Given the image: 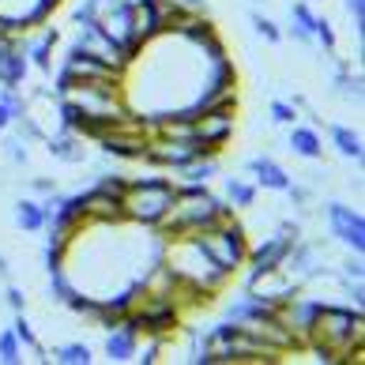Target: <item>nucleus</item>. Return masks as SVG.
Masks as SVG:
<instances>
[{"label":"nucleus","mask_w":365,"mask_h":365,"mask_svg":"<svg viewBox=\"0 0 365 365\" xmlns=\"http://www.w3.org/2000/svg\"><path fill=\"white\" fill-rule=\"evenodd\" d=\"M222 219H234V207L230 200H219L207 192V185H178V196H173L170 211L158 219L155 234L162 241H173V237H192L200 230H207Z\"/></svg>","instance_id":"obj_1"},{"label":"nucleus","mask_w":365,"mask_h":365,"mask_svg":"<svg viewBox=\"0 0 365 365\" xmlns=\"http://www.w3.org/2000/svg\"><path fill=\"white\" fill-rule=\"evenodd\" d=\"M361 343H365L361 309H346V305H328L324 302L305 346H313V354L320 361H361Z\"/></svg>","instance_id":"obj_2"},{"label":"nucleus","mask_w":365,"mask_h":365,"mask_svg":"<svg viewBox=\"0 0 365 365\" xmlns=\"http://www.w3.org/2000/svg\"><path fill=\"white\" fill-rule=\"evenodd\" d=\"M162 264H166L170 272L178 275V282H185V287H196V290H207V294H219L226 282L234 279V275H226L204 249H200L196 237H173V241H166Z\"/></svg>","instance_id":"obj_3"},{"label":"nucleus","mask_w":365,"mask_h":365,"mask_svg":"<svg viewBox=\"0 0 365 365\" xmlns=\"http://www.w3.org/2000/svg\"><path fill=\"white\" fill-rule=\"evenodd\" d=\"M173 196H178V185L173 178H128V188L120 196L125 204V219L136 226H158V219L170 211Z\"/></svg>","instance_id":"obj_4"},{"label":"nucleus","mask_w":365,"mask_h":365,"mask_svg":"<svg viewBox=\"0 0 365 365\" xmlns=\"http://www.w3.org/2000/svg\"><path fill=\"white\" fill-rule=\"evenodd\" d=\"M192 237L200 241V249H204L226 275H234L237 267H245V260H249V234L237 219H222V222L192 234Z\"/></svg>","instance_id":"obj_5"},{"label":"nucleus","mask_w":365,"mask_h":365,"mask_svg":"<svg viewBox=\"0 0 365 365\" xmlns=\"http://www.w3.org/2000/svg\"><path fill=\"white\" fill-rule=\"evenodd\" d=\"M192 140L200 155H222V147L234 140V106H207L192 117Z\"/></svg>","instance_id":"obj_6"},{"label":"nucleus","mask_w":365,"mask_h":365,"mask_svg":"<svg viewBox=\"0 0 365 365\" xmlns=\"http://www.w3.org/2000/svg\"><path fill=\"white\" fill-rule=\"evenodd\" d=\"M76 49H83L87 57L102 61V64H110V68H120V72H128L125 49H120V46L113 42V38L102 31L98 23H87V26H79V34H76Z\"/></svg>","instance_id":"obj_7"},{"label":"nucleus","mask_w":365,"mask_h":365,"mask_svg":"<svg viewBox=\"0 0 365 365\" xmlns=\"http://www.w3.org/2000/svg\"><path fill=\"white\" fill-rule=\"evenodd\" d=\"M328 226H331V237L343 241L350 252H361L365 249V219L358 207H346L339 200L328 204Z\"/></svg>","instance_id":"obj_8"},{"label":"nucleus","mask_w":365,"mask_h":365,"mask_svg":"<svg viewBox=\"0 0 365 365\" xmlns=\"http://www.w3.org/2000/svg\"><path fill=\"white\" fill-rule=\"evenodd\" d=\"M83 211H87V222L91 226H120V222H128L120 196L106 192V188H98V185H91L87 192H83Z\"/></svg>","instance_id":"obj_9"},{"label":"nucleus","mask_w":365,"mask_h":365,"mask_svg":"<svg viewBox=\"0 0 365 365\" xmlns=\"http://www.w3.org/2000/svg\"><path fill=\"white\" fill-rule=\"evenodd\" d=\"M26 72H31V61H26V49L16 38H4L0 42V87H23Z\"/></svg>","instance_id":"obj_10"},{"label":"nucleus","mask_w":365,"mask_h":365,"mask_svg":"<svg viewBox=\"0 0 365 365\" xmlns=\"http://www.w3.org/2000/svg\"><path fill=\"white\" fill-rule=\"evenodd\" d=\"M290 249H294V237H287V234H272V237H264V245H256V249H249V267L252 272H272V267H282V260L290 256Z\"/></svg>","instance_id":"obj_11"},{"label":"nucleus","mask_w":365,"mask_h":365,"mask_svg":"<svg viewBox=\"0 0 365 365\" xmlns=\"http://www.w3.org/2000/svg\"><path fill=\"white\" fill-rule=\"evenodd\" d=\"M267 317H275V302H267L260 294L245 290L234 302H226V320H234V324H252V320H267Z\"/></svg>","instance_id":"obj_12"},{"label":"nucleus","mask_w":365,"mask_h":365,"mask_svg":"<svg viewBox=\"0 0 365 365\" xmlns=\"http://www.w3.org/2000/svg\"><path fill=\"white\" fill-rule=\"evenodd\" d=\"M245 166L256 173V185L272 188V192H287V188H290V173L282 170L275 158H267V155H264V158H249Z\"/></svg>","instance_id":"obj_13"},{"label":"nucleus","mask_w":365,"mask_h":365,"mask_svg":"<svg viewBox=\"0 0 365 365\" xmlns=\"http://www.w3.org/2000/svg\"><path fill=\"white\" fill-rule=\"evenodd\" d=\"M46 151L61 162H72V166L87 162V147L79 140V132H68V128H61V136H46Z\"/></svg>","instance_id":"obj_14"},{"label":"nucleus","mask_w":365,"mask_h":365,"mask_svg":"<svg viewBox=\"0 0 365 365\" xmlns=\"http://www.w3.org/2000/svg\"><path fill=\"white\" fill-rule=\"evenodd\" d=\"M140 350V335L125 328V324H117V328H110V335H106V358L110 361H132Z\"/></svg>","instance_id":"obj_15"},{"label":"nucleus","mask_w":365,"mask_h":365,"mask_svg":"<svg viewBox=\"0 0 365 365\" xmlns=\"http://www.w3.org/2000/svg\"><path fill=\"white\" fill-rule=\"evenodd\" d=\"M287 147L294 155H302V158H324V140H320V128L313 125H290V140Z\"/></svg>","instance_id":"obj_16"},{"label":"nucleus","mask_w":365,"mask_h":365,"mask_svg":"<svg viewBox=\"0 0 365 365\" xmlns=\"http://www.w3.org/2000/svg\"><path fill=\"white\" fill-rule=\"evenodd\" d=\"M57 42H61V31L57 26H46V34L38 38V42H23L26 61H31L38 72H53V46Z\"/></svg>","instance_id":"obj_17"},{"label":"nucleus","mask_w":365,"mask_h":365,"mask_svg":"<svg viewBox=\"0 0 365 365\" xmlns=\"http://www.w3.org/2000/svg\"><path fill=\"white\" fill-rule=\"evenodd\" d=\"M173 173H178V181H173V185H207L215 173H219V155L192 158V162H185L181 170H173Z\"/></svg>","instance_id":"obj_18"},{"label":"nucleus","mask_w":365,"mask_h":365,"mask_svg":"<svg viewBox=\"0 0 365 365\" xmlns=\"http://www.w3.org/2000/svg\"><path fill=\"white\" fill-rule=\"evenodd\" d=\"M331 143H335V151H339L343 158H354V162H361V155H365L361 136H358L354 128H346V125H331Z\"/></svg>","instance_id":"obj_19"},{"label":"nucleus","mask_w":365,"mask_h":365,"mask_svg":"<svg viewBox=\"0 0 365 365\" xmlns=\"http://www.w3.org/2000/svg\"><path fill=\"white\" fill-rule=\"evenodd\" d=\"M16 226L26 230V234H38V230L46 226V211L38 200H19L16 204Z\"/></svg>","instance_id":"obj_20"},{"label":"nucleus","mask_w":365,"mask_h":365,"mask_svg":"<svg viewBox=\"0 0 365 365\" xmlns=\"http://www.w3.org/2000/svg\"><path fill=\"white\" fill-rule=\"evenodd\" d=\"M226 200L234 207H252L256 204V185H249L245 178H226Z\"/></svg>","instance_id":"obj_21"},{"label":"nucleus","mask_w":365,"mask_h":365,"mask_svg":"<svg viewBox=\"0 0 365 365\" xmlns=\"http://www.w3.org/2000/svg\"><path fill=\"white\" fill-rule=\"evenodd\" d=\"M49 358H53V361H61V365H91V361H94L87 343H64V346L53 350Z\"/></svg>","instance_id":"obj_22"},{"label":"nucleus","mask_w":365,"mask_h":365,"mask_svg":"<svg viewBox=\"0 0 365 365\" xmlns=\"http://www.w3.org/2000/svg\"><path fill=\"white\" fill-rule=\"evenodd\" d=\"M11 331H16V339H19L26 350H34V354L42 358V361H49V358H46V346L38 343V335H34V328H31V320H26L23 313H16V324H11Z\"/></svg>","instance_id":"obj_23"},{"label":"nucleus","mask_w":365,"mask_h":365,"mask_svg":"<svg viewBox=\"0 0 365 365\" xmlns=\"http://www.w3.org/2000/svg\"><path fill=\"white\" fill-rule=\"evenodd\" d=\"M72 294H76V282L68 279V267H61V272H49V302L64 305Z\"/></svg>","instance_id":"obj_24"},{"label":"nucleus","mask_w":365,"mask_h":365,"mask_svg":"<svg viewBox=\"0 0 365 365\" xmlns=\"http://www.w3.org/2000/svg\"><path fill=\"white\" fill-rule=\"evenodd\" d=\"M0 361L4 365H19L23 361V343L16 339V331H0Z\"/></svg>","instance_id":"obj_25"},{"label":"nucleus","mask_w":365,"mask_h":365,"mask_svg":"<svg viewBox=\"0 0 365 365\" xmlns=\"http://www.w3.org/2000/svg\"><path fill=\"white\" fill-rule=\"evenodd\" d=\"M290 26H297V31H305V34H313L317 16H313V8H309V0H297V4H290Z\"/></svg>","instance_id":"obj_26"},{"label":"nucleus","mask_w":365,"mask_h":365,"mask_svg":"<svg viewBox=\"0 0 365 365\" xmlns=\"http://www.w3.org/2000/svg\"><path fill=\"white\" fill-rule=\"evenodd\" d=\"M0 106H4V110L11 113V120L26 113V98L19 94V87H4V91H0Z\"/></svg>","instance_id":"obj_27"},{"label":"nucleus","mask_w":365,"mask_h":365,"mask_svg":"<svg viewBox=\"0 0 365 365\" xmlns=\"http://www.w3.org/2000/svg\"><path fill=\"white\" fill-rule=\"evenodd\" d=\"M252 26H256V34H260L264 42H272V46H279V42H282V31H279V23H275V19H267V16H252Z\"/></svg>","instance_id":"obj_28"},{"label":"nucleus","mask_w":365,"mask_h":365,"mask_svg":"<svg viewBox=\"0 0 365 365\" xmlns=\"http://www.w3.org/2000/svg\"><path fill=\"white\" fill-rule=\"evenodd\" d=\"M98 11H102V0H79L72 19H76V26H87V23H98Z\"/></svg>","instance_id":"obj_29"},{"label":"nucleus","mask_w":365,"mask_h":365,"mask_svg":"<svg viewBox=\"0 0 365 365\" xmlns=\"http://www.w3.org/2000/svg\"><path fill=\"white\" fill-rule=\"evenodd\" d=\"M313 42H320V46H324V53H335V26H331L328 19H324V16H317Z\"/></svg>","instance_id":"obj_30"},{"label":"nucleus","mask_w":365,"mask_h":365,"mask_svg":"<svg viewBox=\"0 0 365 365\" xmlns=\"http://www.w3.org/2000/svg\"><path fill=\"white\" fill-rule=\"evenodd\" d=\"M94 185L106 188V192H113V196H125L128 178H125V173H98V181H94Z\"/></svg>","instance_id":"obj_31"},{"label":"nucleus","mask_w":365,"mask_h":365,"mask_svg":"<svg viewBox=\"0 0 365 365\" xmlns=\"http://www.w3.org/2000/svg\"><path fill=\"white\" fill-rule=\"evenodd\" d=\"M343 8H346V16L354 19V34L361 38L365 34V0H343Z\"/></svg>","instance_id":"obj_32"},{"label":"nucleus","mask_w":365,"mask_h":365,"mask_svg":"<svg viewBox=\"0 0 365 365\" xmlns=\"http://www.w3.org/2000/svg\"><path fill=\"white\" fill-rule=\"evenodd\" d=\"M272 120H275V125H294V120H297V110H294L290 102L275 98V102H272Z\"/></svg>","instance_id":"obj_33"},{"label":"nucleus","mask_w":365,"mask_h":365,"mask_svg":"<svg viewBox=\"0 0 365 365\" xmlns=\"http://www.w3.org/2000/svg\"><path fill=\"white\" fill-rule=\"evenodd\" d=\"M4 147H8V158L16 162V166H26V162H31V151H26V140H8Z\"/></svg>","instance_id":"obj_34"},{"label":"nucleus","mask_w":365,"mask_h":365,"mask_svg":"<svg viewBox=\"0 0 365 365\" xmlns=\"http://www.w3.org/2000/svg\"><path fill=\"white\" fill-rule=\"evenodd\" d=\"M4 302H8V309H11V313H26V294H23L19 287H8Z\"/></svg>","instance_id":"obj_35"},{"label":"nucleus","mask_w":365,"mask_h":365,"mask_svg":"<svg viewBox=\"0 0 365 365\" xmlns=\"http://www.w3.org/2000/svg\"><path fill=\"white\" fill-rule=\"evenodd\" d=\"M365 275V264H361V252H354V260L343 264V279H361Z\"/></svg>","instance_id":"obj_36"},{"label":"nucleus","mask_w":365,"mask_h":365,"mask_svg":"<svg viewBox=\"0 0 365 365\" xmlns=\"http://www.w3.org/2000/svg\"><path fill=\"white\" fill-rule=\"evenodd\" d=\"M31 185H34V192H42V196H49V192H57V181H53V178H34Z\"/></svg>","instance_id":"obj_37"},{"label":"nucleus","mask_w":365,"mask_h":365,"mask_svg":"<svg viewBox=\"0 0 365 365\" xmlns=\"http://www.w3.org/2000/svg\"><path fill=\"white\" fill-rule=\"evenodd\" d=\"M185 11H207V0H178Z\"/></svg>","instance_id":"obj_38"},{"label":"nucleus","mask_w":365,"mask_h":365,"mask_svg":"<svg viewBox=\"0 0 365 365\" xmlns=\"http://www.w3.org/2000/svg\"><path fill=\"white\" fill-rule=\"evenodd\" d=\"M8 125H11V113H8V110H4V106H0V132H4V128H8Z\"/></svg>","instance_id":"obj_39"},{"label":"nucleus","mask_w":365,"mask_h":365,"mask_svg":"<svg viewBox=\"0 0 365 365\" xmlns=\"http://www.w3.org/2000/svg\"><path fill=\"white\" fill-rule=\"evenodd\" d=\"M8 272H11V267H8V260H4V256H0V279H8Z\"/></svg>","instance_id":"obj_40"},{"label":"nucleus","mask_w":365,"mask_h":365,"mask_svg":"<svg viewBox=\"0 0 365 365\" xmlns=\"http://www.w3.org/2000/svg\"><path fill=\"white\" fill-rule=\"evenodd\" d=\"M309 4H317V0H309Z\"/></svg>","instance_id":"obj_41"},{"label":"nucleus","mask_w":365,"mask_h":365,"mask_svg":"<svg viewBox=\"0 0 365 365\" xmlns=\"http://www.w3.org/2000/svg\"><path fill=\"white\" fill-rule=\"evenodd\" d=\"M132 4H136V0H132Z\"/></svg>","instance_id":"obj_42"}]
</instances>
